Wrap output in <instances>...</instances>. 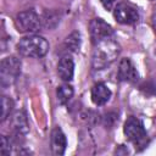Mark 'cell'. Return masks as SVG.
Returning <instances> with one entry per match:
<instances>
[{
  "mask_svg": "<svg viewBox=\"0 0 156 156\" xmlns=\"http://www.w3.org/2000/svg\"><path fill=\"white\" fill-rule=\"evenodd\" d=\"M119 55V45L113 38L102 40L95 44L93 56H91V66L94 69H102L110 66Z\"/></svg>",
  "mask_w": 156,
  "mask_h": 156,
  "instance_id": "cell-1",
  "label": "cell"
},
{
  "mask_svg": "<svg viewBox=\"0 0 156 156\" xmlns=\"http://www.w3.org/2000/svg\"><path fill=\"white\" fill-rule=\"evenodd\" d=\"M17 50L26 57H43L49 50V43L40 35L28 34L20 39Z\"/></svg>",
  "mask_w": 156,
  "mask_h": 156,
  "instance_id": "cell-2",
  "label": "cell"
},
{
  "mask_svg": "<svg viewBox=\"0 0 156 156\" xmlns=\"http://www.w3.org/2000/svg\"><path fill=\"white\" fill-rule=\"evenodd\" d=\"M15 24L18 32L21 33H28L34 34L40 28H43L41 17L34 11V10H24L20 13H17L15 18Z\"/></svg>",
  "mask_w": 156,
  "mask_h": 156,
  "instance_id": "cell-3",
  "label": "cell"
},
{
  "mask_svg": "<svg viewBox=\"0 0 156 156\" xmlns=\"http://www.w3.org/2000/svg\"><path fill=\"white\" fill-rule=\"evenodd\" d=\"M21 72V61L16 56H7L0 63V82L1 87L12 85Z\"/></svg>",
  "mask_w": 156,
  "mask_h": 156,
  "instance_id": "cell-4",
  "label": "cell"
},
{
  "mask_svg": "<svg viewBox=\"0 0 156 156\" xmlns=\"http://www.w3.org/2000/svg\"><path fill=\"white\" fill-rule=\"evenodd\" d=\"M123 130H124L127 139L132 141L134 145L143 146L146 143L147 135H146L144 124L136 117H129L124 123Z\"/></svg>",
  "mask_w": 156,
  "mask_h": 156,
  "instance_id": "cell-5",
  "label": "cell"
},
{
  "mask_svg": "<svg viewBox=\"0 0 156 156\" xmlns=\"http://www.w3.org/2000/svg\"><path fill=\"white\" fill-rule=\"evenodd\" d=\"M89 29H90V38H91V41L94 45L102 40L113 38L112 27L101 18H94L90 22Z\"/></svg>",
  "mask_w": 156,
  "mask_h": 156,
  "instance_id": "cell-6",
  "label": "cell"
},
{
  "mask_svg": "<svg viewBox=\"0 0 156 156\" xmlns=\"http://www.w3.org/2000/svg\"><path fill=\"white\" fill-rule=\"evenodd\" d=\"M113 17L121 24H134L139 20V12L134 6L121 2L115 7Z\"/></svg>",
  "mask_w": 156,
  "mask_h": 156,
  "instance_id": "cell-7",
  "label": "cell"
},
{
  "mask_svg": "<svg viewBox=\"0 0 156 156\" xmlns=\"http://www.w3.org/2000/svg\"><path fill=\"white\" fill-rule=\"evenodd\" d=\"M10 126L16 136H24L29 130V124H28V119H27L24 111L18 110L11 113Z\"/></svg>",
  "mask_w": 156,
  "mask_h": 156,
  "instance_id": "cell-8",
  "label": "cell"
},
{
  "mask_svg": "<svg viewBox=\"0 0 156 156\" xmlns=\"http://www.w3.org/2000/svg\"><path fill=\"white\" fill-rule=\"evenodd\" d=\"M118 78L122 82H135L138 79V72L129 58H122L119 61Z\"/></svg>",
  "mask_w": 156,
  "mask_h": 156,
  "instance_id": "cell-9",
  "label": "cell"
},
{
  "mask_svg": "<svg viewBox=\"0 0 156 156\" xmlns=\"http://www.w3.org/2000/svg\"><path fill=\"white\" fill-rule=\"evenodd\" d=\"M57 73H58V77L63 82L72 80L73 73H74V62L71 56L66 55L60 58V61L57 63Z\"/></svg>",
  "mask_w": 156,
  "mask_h": 156,
  "instance_id": "cell-10",
  "label": "cell"
},
{
  "mask_svg": "<svg viewBox=\"0 0 156 156\" xmlns=\"http://www.w3.org/2000/svg\"><path fill=\"white\" fill-rule=\"evenodd\" d=\"M111 98V90L104 83H96L91 88V101L96 106L105 105Z\"/></svg>",
  "mask_w": 156,
  "mask_h": 156,
  "instance_id": "cell-11",
  "label": "cell"
},
{
  "mask_svg": "<svg viewBox=\"0 0 156 156\" xmlns=\"http://www.w3.org/2000/svg\"><path fill=\"white\" fill-rule=\"evenodd\" d=\"M66 146H67V140H66V136H65L62 129L58 127L54 128L51 132V150H52V152L55 155L61 156L65 154Z\"/></svg>",
  "mask_w": 156,
  "mask_h": 156,
  "instance_id": "cell-12",
  "label": "cell"
},
{
  "mask_svg": "<svg viewBox=\"0 0 156 156\" xmlns=\"http://www.w3.org/2000/svg\"><path fill=\"white\" fill-rule=\"evenodd\" d=\"M65 46L69 50V51H78L79 48H80V34L79 32L74 30L72 32L66 39H65Z\"/></svg>",
  "mask_w": 156,
  "mask_h": 156,
  "instance_id": "cell-13",
  "label": "cell"
},
{
  "mask_svg": "<svg viewBox=\"0 0 156 156\" xmlns=\"http://www.w3.org/2000/svg\"><path fill=\"white\" fill-rule=\"evenodd\" d=\"M73 88L69 84H62L57 88V99L60 104H67L73 96Z\"/></svg>",
  "mask_w": 156,
  "mask_h": 156,
  "instance_id": "cell-14",
  "label": "cell"
},
{
  "mask_svg": "<svg viewBox=\"0 0 156 156\" xmlns=\"http://www.w3.org/2000/svg\"><path fill=\"white\" fill-rule=\"evenodd\" d=\"M13 108V101L9 98V96H1V122H4L6 118H9L11 116Z\"/></svg>",
  "mask_w": 156,
  "mask_h": 156,
  "instance_id": "cell-15",
  "label": "cell"
},
{
  "mask_svg": "<svg viewBox=\"0 0 156 156\" xmlns=\"http://www.w3.org/2000/svg\"><path fill=\"white\" fill-rule=\"evenodd\" d=\"M41 17V23H43V27H46V28H54L57 23H58V16L55 13V12H45Z\"/></svg>",
  "mask_w": 156,
  "mask_h": 156,
  "instance_id": "cell-16",
  "label": "cell"
},
{
  "mask_svg": "<svg viewBox=\"0 0 156 156\" xmlns=\"http://www.w3.org/2000/svg\"><path fill=\"white\" fill-rule=\"evenodd\" d=\"M11 152V141L10 139L6 136V135H2L1 136V146H0V154L6 156V155H10Z\"/></svg>",
  "mask_w": 156,
  "mask_h": 156,
  "instance_id": "cell-17",
  "label": "cell"
},
{
  "mask_svg": "<svg viewBox=\"0 0 156 156\" xmlns=\"http://www.w3.org/2000/svg\"><path fill=\"white\" fill-rule=\"evenodd\" d=\"M100 2L102 4V6L106 9V10H111L116 2V0H100Z\"/></svg>",
  "mask_w": 156,
  "mask_h": 156,
  "instance_id": "cell-18",
  "label": "cell"
},
{
  "mask_svg": "<svg viewBox=\"0 0 156 156\" xmlns=\"http://www.w3.org/2000/svg\"><path fill=\"white\" fill-rule=\"evenodd\" d=\"M151 22H152V27L156 32V6L154 7V11H152V16H151Z\"/></svg>",
  "mask_w": 156,
  "mask_h": 156,
  "instance_id": "cell-19",
  "label": "cell"
}]
</instances>
